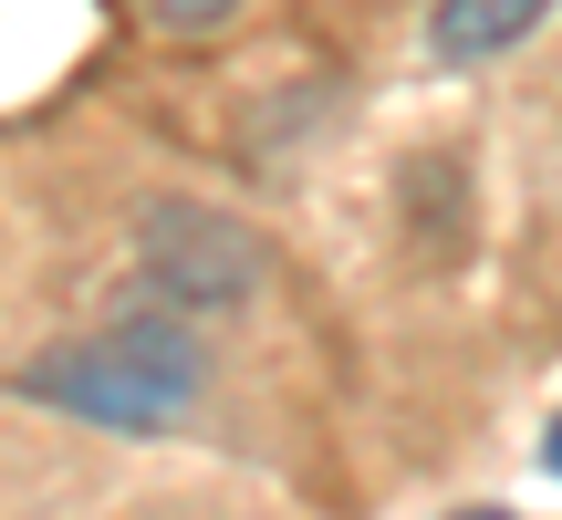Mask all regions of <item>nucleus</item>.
Instances as JSON below:
<instances>
[{
    "instance_id": "obj_1",
    "label": "nucleus",
    "mask_w": 562,
    "mask_h": 520,
    "mask_svg": "<svg viewBox=\"0 0 562 520\" xmlns=\"http://www.w3.org/2000/svg\"><path fill=\"white\" fill-rule=\"evenodd\" d=\"M21 406L42 417H74V427H104V438H167V427L199 417L209 396V343L178 302L136 292L74 343H42L32 364L11 375Z\"/></svg>"
},
{
    "instance_id": "obj_2",
    "label": "nucleus",
    "mask_w": 562,
    "mask_h": 520,
    "mask_svg": "<svg viewBox=\"0 0 562 520\" xmlns=\"http://www.w3.org/2000/svg\"><path fill=\"white\" fill-rule=\"evenodd\" d=\"M136 281L157 302H178L188 323H209V313H250V292H261V229L250 219H229V208H209V199H146L136 208Z\"/></svg>"
},
{
    "instance_id": "obj_3",
    "label": "nucleus",
    "mask_w": 562,
    "mask_h": 520,
    "mask_svg": "<svg viewBox=\"0 0 562 520\" xmlns=\"http://www.w3.org/2000/svg\"><path fill=\"white\" fill-rule=\"evenodd\" d=\"M552 21V0H427V53L438 63H501Z\"/></svg>"
},
{
    "instance_id": "obj_4",
    "label": "nucleus",
    "mask_w": 562,
    "mask_h": 520,
    "mask_svg": "<svg viewBox=\"0 0 562 520\" xmlns=\"http://www.w3.org/2000/svg\"><path fill=\"white\" fill-rule=\"evenodd\" d=\"M136 11H146V32H167V42H209V32L240 21V0H136Z\"/></svg>"
},
{
    "instance_id": "obj_5",
    "label": "nucleus",
    "mask_w": 562,
    "mask_h": 520,
    "mask_svg": "<svg viewBox=\"0 0 562 520\" xmlns=\"http://www.w3.org/2000/svg\"><path fill=\"white\" fill-rule=\"evenodd\" d=\"M542 468L562 479V406H552V427H542Z\"/></svg>"
},
{
    "instance_id": "obj_6",
    "label": "nucleus",
    "mask_w": 562,
    "mask_h": 520,
    "mask_svg": "<svg viewBox=\"0 0 562 520\" xmlns=\"http://www.w3.org/2000/svg\"><path fill=\"white\" fill-rule=\"evenodd\" d=\"M448 520H510V510H490V500H480V510H448Z\"/></svg>"
}]
</instances>
